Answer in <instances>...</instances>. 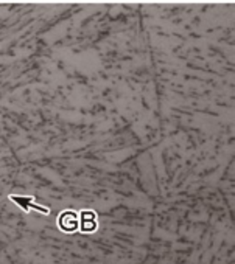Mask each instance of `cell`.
Listing matches in <instances>:
<instances>
[{
	"label": "cell",
	"mask_w": 235,
	"mask_h": 264,
	"mask_svg": "<svg viewBox=\"0 0 235 264\" xmlns=\"http://www.w3.org/2000/svg\"><path fill=\"white\" fill-rule=\"evenodd\" d=\"M9 199L13 202H16L22 210L28 211V210H36V211H41L42 215H48V208L45 207H41V205H36L33 202V197H28V196H9Z\"/></svg>",
	"instance_id": "1"
},
{
	"label": "cell",
	"mask_w": 235,
	"mask_h": 264,
	"mask_svg": "<svg viewBox=\"0 0 235 264\" xmlns=\"http://www.w3.org/2000/svg\"><path fill=\"white\" fill-rule=\"evenodd\" d=\"M59 227L65 231H73L78 227V216L73 211H65L59 216Z\"/></svg>",
	"instance_id": "2"
}]
</instances>
